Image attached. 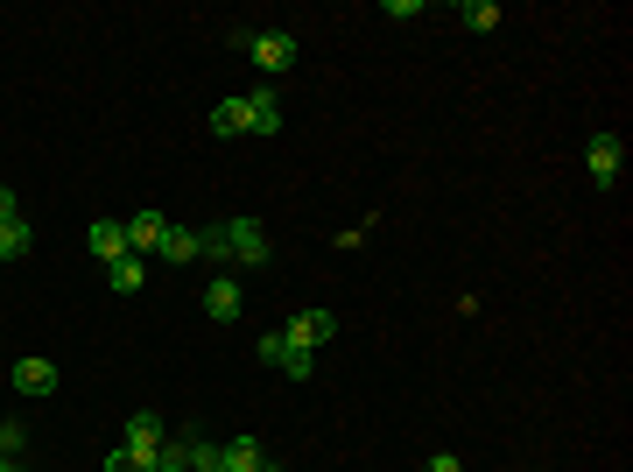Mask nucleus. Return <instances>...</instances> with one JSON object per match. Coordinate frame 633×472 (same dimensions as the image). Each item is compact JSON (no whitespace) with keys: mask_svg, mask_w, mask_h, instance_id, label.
<instances>
[{"mask_svg":"<svg viewBox=\"0 0 633 472\" xmlns=\"http://www.w3.org/2000/svg\"><path fill=\"white\" fill-rule=\"evenodd\" d=\"M204 254H219V261H239V269H268V226L261 219H225V226H211L204 233Z\"/></svg>","mask_w":633,"mask_h":472,"instance_id":"f257e3e1","label":"nucleus"},{"mask_svg":"<svg viewBox=\"0 0 633 472\" xmlns=\"http://www.w3.org/2000/svg\"><path fill=\"white\" fill-rule=\"evenodd\" d=\"M233 42L253 57V64L268 71V78H282V71H296V36H282V28H268V36H253V28H233Z\"/></svg>","mask_w":633,"mask_h":472,"instance_id":"f03ea898","label":"nucleus"},{"mask_svg":"<svg viewBox=\"0 0 633 472\" xmlns=\"http://www.w3.org/2000/svg\"><path fill=\"white\" fill-rule=\"evenodd\" d=\"M584 162H592V184H598V190H620L626 141H620V135H592V156H584Z\"/></svg>","mask_w":633,"mask_h":472,"instance_id":"7ed1b4c3","label":"nucleus"},{"mask_svg":"<svg viewBox=\"0 0 633 472\" xmlns=\"http://www.w3.org/2000/svg\"><path fill=\"white\" fill-rule=\"evenodd\" d=\"M198 303H204V318H211V324H239V318H247V289H239L233 275H219V283H211Z\"/></svg>","mask_w":633,"mask_h":472,"instance_id":"20e7f679","label":"nucleus"},{"mask_svg":"<svg viewBox=\"0 0 633 472\" xmlns=\"http://www.w3.org/2000/svg\"><path fill=\"white\" fill-rule=\"evenodd\" d=\"M282 338H289V346H324V338H338V311H296L289 324H282Z\"/></svg>","mask_w":633,"mask_h":472,"instance_id":"39448f33","label":"nucleus"},{"mask_svg":"<svg viewBox=\"0 0 633 472\" xmlns=\"http://www.w3.org/2000/svg\"><path fill=\"white\" fill-rule=\"evenodd\" d=\"M85 247H92V254L105 261V269L134 254V247H127V226H120V219H92V233H85Z\"/></svg>","mask_w":633,"mask_h":472,"instance_id":"423d86ee","label":"nucleus"},{"mask_svg":"<svg viewBox=\"0 0 633 472\" xmlns=\"http://www.w3.org/2000/svg\"><path fill=\"white\" fill-rule=\"evenodd\" d=\"M261 465H268L261 437H225V445H219V465H211V472H261Z\"/></svg>","mask_w":633,"mask_h":472,"instance_id":"0eeeda50","label":"nucleus"},{"mask_svg":"<svg viewBox=\"0 0 633 472\" xmlns=\"http://www.w3.org/2000/svg\"><path fill=\"white\" fill-rule=\"evenodd\" d=\"M247 113H253L247 135H282V92H275V85H253V92H247Z\"/></svg>","mask_w":633,"mask_h":472,"instance_id":"6e6552de","label":"nucleus"},{"mask_svg":"<svg viewBox=\"0 0 633 472\" xmlns=\"http://www.w3.org/2000/svg\"><path fill=\"white\" fill-rule=\"evenodd\" d=\"M14 395H57V360H14Z\"/></svg>","mask_w":633,"mask_h":472,"instance_id":"1a4fd4ad","label":"nucleus"},{"mask_svg":"<svg viewBox=\"0 0 633 472\" xmlns=\"http://www.w3.org/2000/svg\"><path fill=\"white\" fill-rule=\"evenodd\" d=\"M120 226H127V247H134V254H156L162 233H170V219H162V212H134V219H120Z\"/></svg>","mask_w":633,"mask_h":472,"instance_id":"9d476101","label":"nucleus"},{"mask_svg":"<svg viewBox=\"0 0 633 472\" xmlns=\"http://www.w3.org/2000/svg\"><path fill=\"white\" fill-rule=\"evenodd\" d=\"M156 254L170 261V269H184V261H198V254H204V233H198V226H170Z\"/></svg>","mask_w":633,"mask_h":472,"instance_id":"9b49d317","label":"nucleus"},{"mask_svg":"<svg viewBox=\"0 0 633 472\" xmlns=\"http://www.w3.org/2000/svg\"><path fill=\"white\" fill-rule=\"evenodd\" d=\"M247 127H253L247 92H239V99H219V107H211V135H247Z\"/></svg>","mask_w":633,"mask_h":472,"instance_id":"f8f14e48","label":"nucleus"},{"mask_svg":"<svg viewBox=\"0 0 633 472\" xmlns=\"http://www.w3.org/2000/svg\"><path fill=\"white\" fill-rule=\"evenodd\" d=\"M36 254V226H28V219H8V226H0V261H28Z\"/></svg>","mask_w":633,"mask_h":472,"instance_id":"ddd939ff","label":"nucleus"},{"mask_svg":"<svg viewBox=\"0 0 633 472\" xmlns=\"http://www.w3.org/2000/svg\"><path fill=\"white\" fill-rule=\"evenodd\" d=\"M458 22L472 28V36H493V28H500V8H493V0H464V8H458Z\"/></svg>","mask_w":633,"mask_h":472,"instance_id":"4468645a","label":"nucleus"},{"mask_svg":"<svg viewBox=\"0 0 633 472\" xmlns=\"http://www.w3.org/2000/svg\"><path fill=\"white\" fill-rule=\"evenodd\" d=\"M275 367H282V374H289V381H310V367H316V352H310V346H289V338H282V352H275Z\"/></svg>","mask_w":633,"mask_h":472,"instance_id":"2eb2a0df","label":"nucleus"},{"mask_svg":"<svg viewBox=\"0 0 633 472\" xmlns=\"http://www.w3.org/2000/svg\"><path fill=\"white\" fill-rule=\"evenodd\" d=\"M105 275H113V289H120V297H134V289H141V283H148V269H141V254H127V261H113V269H105Z\"/></svg>","mask_w":633,"mask_h":472,"instance_id":"dca6fc26","label":"nucleus"},{"mask_svg":"<svg viewBox=\"0 0 633 472\" xmlns=\"http://www.w3.org/2000/svg\"><path fill=\"white\" fill-rule=\"evenodd\" d=\"M415 14H430V0H387V22H415Z\"/></svg>","mask_w":633,"mask_h":472,"instance_id":"f3484780","label":"nucleus"},{"mask_svg":"<svg viewBox=\"0 0 633 472\" xmlns=\"http://www.w3.org/2000/svg\"><path fill=\"white\" fill-rule=\"evenodd\" d=\"M14 451H22V423L8 417V423H0V459H14Z\"/></svg>","mask_w":633,"mask_h":472,"instance_id":"a211bd4d","label":"nucleus"},{"mask_svg":"<svg viewBox=\"0 0 633 472\" xmlns=\"http://www.w3.org/2000/svg\"><path fill=\"white\" fill-rule=\"evenodd\" d=\"M105 472H141V465H134V451H127V445H113V451H105Z\"/></svg>","mask_w":633,"mask_h":472,"instance_id":"6ab92c4d","label":"nucleus"},{"mask_svg":"<svg viewBox=\"0 0 633 472\" xmlns=\"http://www.w3.org/2000/svg\"><path fill=\"white\" fill-rule=\"evenodd\" d=\"M422 472H464V465H458V451H430V465H422Z\"/></svg>","mask_w":633,"mask_h":472,"instance_id":"aec40b11","label":"nucleus"},{"mask_svg":"<svg viewBox=\"0 0 633 472\" xmlns=\"http://www.w3.org/2000/svg\"><path fill=\"white\" fill-rule=\"evenodd\" d=\"M8 219H22V198H14V190L0 184V226H8Z\"/></svg>","mask_w":633,"mask_h":472,"instance_id":"412c9836","label":"nucleus"},{"mask_svg":"<svg viewBox=\"0 0 633 472\" xmlns=\"http://www.w3.org/2000/svg\"><path fill=\"white\" fill-rule=\"evenodd\" d=\"M0 472H22V465H14V459H0Z\"/></svg>","mask_w":633,"mask_h":472,"instance_id":"4be33fe9","label":"nucleus"},{"mask_svg":"<svg viewBox=\"0 0 633 472\" xmlns=\"http://www.w3.org/2000/svg\"><path fill=\"white\" fill-rule=\"evenodd\" d=\"M261 472H282V459H268V465H261Z\"/></svg>","mask_w":633,"mask_h":472,"instance_id":"5701e85b","label":"nucleus"}]
</instances>
